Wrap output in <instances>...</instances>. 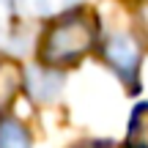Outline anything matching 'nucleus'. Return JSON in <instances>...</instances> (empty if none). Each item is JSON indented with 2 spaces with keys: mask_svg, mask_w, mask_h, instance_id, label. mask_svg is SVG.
<instances>
[{
  "mask_svg": "<svg viewBox=\"0 0 148 148\" xmlns=\"http://www.w3.org/2000/svg\"><path fill=\"white\" fill-rule=\"evenodd\" d=\"M96 41V25L85 14H66L58 25L49 30L44 41V60L47 63H66L85 55Z\"/></svg>",
  "mask_w": 148,
  "mask_h": 148,
  "instance_id": "f257e3e1",
  "label": "nucleus"
},
{
  "mask_svg": "<svg viewBox=\"0 0 148 148\" xmlns=\"http://www.w3.org/2000/svg\"><path fill=\"white\" fill-rule=\"evenodd\" d=\"M60 82H63V77H60L58 71H49V69L33 71V74H30V93H33V99L49 101V99L60 90Z\"/></svg>",
  "mask_w": 148,
  "mask_h": 148,
  "instance_id": "7ed1b4c3",
  "label": "nucleus"
},
{
  "mask_svg": "<svg viewBox=\"0 0 148 148\" xmlns=\"http://www.w3.org/2000/svg\"><path fill=\"white\" fill-rule=\"evenodd\" d=\"M16 88H19V74H16V66L11 63H0V110L11 104Z\"/></svg>",
  "mask_w": 148,
  "mask_h": 148,
  "instance_id": "423d86ee",
  "label": "nucleus"
},
{
  "mask_svg": "<svg viewBox=\"0 0 148 148\" xmlns=\"http://www.w3.org/2000/svg\"><path fill=\"white\" fill-rule=\"evenodd\" d=\"M104 58L110 60V66L115 69L121 77H126L129 82H134L137 74V63H140V49L134 44V38L129 33H112L104 41Z\"/></svg>",
  "mask_w": 148,
  "mask_h": 148,
  "instance_id": "f03ea898",
  "label": "nucleus"
},
{
  "mask_svg": "<svg viewBox=\"0 0 148 148\" xmlns=\"http://www.w3.org/2000/svg\"><path fill=\"white\" fill-rule=\"evenodd\" d=\"M129 148H148V104L134 110L129 126Z\"/></svg>",
  "mask_w": 148,
  "mask_h": 148,
  "instance_id": "39448f33",
  "label": "nucleus"
},
{
  "mask_svg": "<svg viewBox=\"0 0 148 148\" xmlns=\"http://www.w3.org/2000/svg\"><path fill=\"white\" fill-rule=\"evenodd\" d=\"M0 148H30V134L14 118L0 121Z\"/></svg>",
  "mask_w": 148,
  "mask_h": 148,
  "instance_id": "20e7f679",
  "label": "nucleus"
}]
</instances>
